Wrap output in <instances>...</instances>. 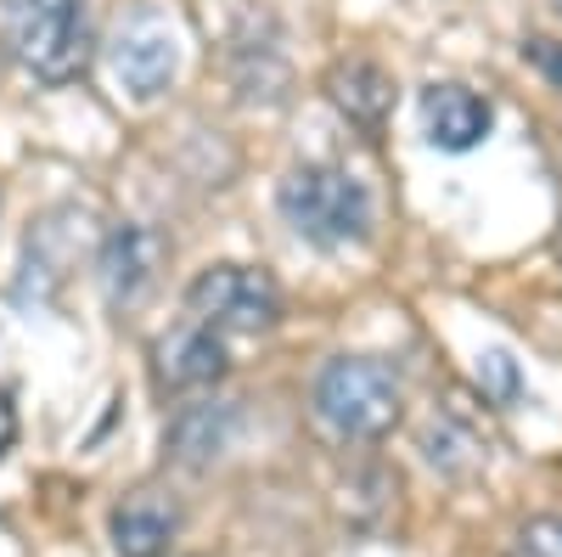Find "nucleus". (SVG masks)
<instances>
[{
	"label": "nucleus",
	"mask_w": 562,
	"mask_h": 557,
	"mask_svg": "<svg viewBox=\"0 0 562 557\" xmlns=\"http://www.w3.org/2000/svg\"><path fill=\"white\" fill-rule=\"evenodd\" d=\"M310 405H315V423L344 439V445H371L394 434L400 411H405V394H400V378L394 366L378 360V355H338L321 366V378L310 389Z\"/></svg>",
	"instance_id": "nucleus-1"
},
{
	"label": "nucleus",
	"mask_w": 562,
	"mask_h": 557,
	"mask_svg": "<svg viewBox=\"0 0 562 557\" xmlns=\"http://www.w3.org/2000/svg\"><path fill=\"white\" fill-rule=\"evenodd\" d=\"M288 225L315 248H349L371 231V192L338 164H293L276 192Z\"/></svg>",
	"instance_id": "nucleus-2"
},
{
	"label": "nucleus",
	"mask_w": 562,
	"mask_h": 557,
	"mask_svg": "<svg viewBox=\"0 0 562 557\" xmlns=\"http://www.w3.org/2000/svg\"><path fill=\"white\" fill-rule=\"evenodd\" d=\"M7 40H12V57L45 85H68L90 68L85 0H12Z\"/></svg>",
	"instance_id": "nucleus-3"
},
{
	"label": "nucleus",
	"mask_w": 562,
	"mask_h": 557,
	"mask_svg": "<svg viewBox=\"0 0 562 557\" xmlns=\"http://www.w3.org/2000/svg\"><path fill=\"white\" fill-rule=\"evenodd\" d=\"M186 310L220 333H270L281 321V288L254 265H209L186 288Z\"/></svg>",
	"instance_id": "nucleus-4"
},
{
	"label": "nucleus",
	"mask_w": 562,
	"mask_h": 557,
	"mask_svg": "<svg viewBox=\"0 0 562 557\" xmlns=\"http://www.w3.org/2000/svg\"><path fill=\"white\" fill-rule=\"evenodd\" d=\"M108 68L130 102H158L180 74V40H175L169 18L130 12L108 40Z\"/></svg>",
	"instance_id": "nucleus-5"
},
{
	"label": "nucleus",
	"mask_w": 562,
	"mask_h": 557,
	"mask_svg": "<svg viewBox=\"0 0 562 557\" xmlns=\"http://www.w3.org/2000/svg\"><path fill=\"white\" fill-rule=\"evenodd\" d=\"M158 265H164V237L153 225H113L97 254V282H102L108 304L113 310L140 304L147 288L158 282Z\"/></svg>",
	"instance_id": "nucleus-6"
},
{
	"label": "nucleus",
	"mask_w": 562,
	"mask_h": 557,
	"mask_svg": "<svg viewBox=\"0 0 562 557\" xmlns=\"http://www.w3.org/2000/svg\"><path fill=\"white\" fill-rule=\"evenodd\" d=\"M225 378V333L209 321H180L158 338V383L169 394H209Z\"/></svg>",
	"instance_id": "nucleus-7"
},
{
	"label": "nucleus",
	"mask_w": 562,
	"mask_h": 557,
	"mask_svg": "<svg viewBox=\"0 0 562 557\" xmlns=\"http://www.w3.org/2000/svg\"><path fill=\"white\" fill-rule=\"evenodd\" d=\"M495 124V108L479 97L473 85H456V79H439L422 90V130L439 153H473L484 147V135Z\"/></svg>",
	"instance_id": "nucleus-8"
},
{
	"label": "nucleus",
	"mask_w": 562,
	"mask_h": 557,
	"mask_svg": "<svg viewBox=\"0 0 562 557\" xmlns=\"http://www.w3.org/2000/svg\"><path fill=\"white\" fill-rule=\"evenodd\" d=\"M326 97L349 124L378 130L394 113V79L371 57H349V63H333V74H326Z\"/></svg>",
	"instance_id": "nucleus-9"
},
{
	"label": "nucleus",
	"mask_w": 562,
	"mask_h": 557,
	"mask_svg": "<svg viewBox=\"0 0 562 557\" xmlns=\"http://www.w3.org/2000/svg\"><path fill=\"white\" fill-rule=\"evenodd\" d=\"M180 535V513L175 501L140 490V495H124L113 506V546L119 557H164Z\"/></svg>",
	"instance_id": "nucleus-10"
},
{
	"label": "nucleus",
	"mask_w": 562,
	"mask_h": 557,
	"mask_svg": "<svg viewBox=\"0 0 562 557\" xmlns=\"http://www.w3.org/2000/svg\"><path fill=\"white\" fill-rule=\"evenodd\" d=\"M169 461L186 474H203L220 461V450L231 445V405L220 400H198V405H180V416L169 423Z\"/></svg>",
	"instance_id": "nucleus-11"
},
{
	"label": "nucleus",
	"mask_w": 562,
	"mask_h": 557,
	"mask_svg": "<svg viewBox=\"0 0 562 557\" xmlns=\"http://www.w3.org/2000/svg\"><path fill=\"white\" fill-rule=\"evenodd\" d=\"M506 557H562V513H540L512 535Z\"/></svg>",
	"instance_id": "nucleus-12"
},
{
	"label": "nucleus",
	"mask_w": 562,
	"mask_h": 557,
	"mask_svg": "<svg viewBox=\"0 0 562 557\" xmlns=\"http://www.w3.org/2000/svg\"><path fill=\"white\" fill-rule=\"evenodd\" d=\"M479 383H484V394H490L495 405L518 400V366H512L506 349H484V355H479Z\"/></svg>",
	"instance_id": "nucleus-13"
},
{
	"label": "nucleus",
	"mask_w": 562,
	"mask_h": 557,
	"mask_svg": "<svg viewBox=\"0 0 562 557\" xmlns=\"http://www.w3.org/2000/svg\"><path fill=\"white\" fill-rule=\"evenodd\" d=\"M524 57H535V63L562 85V45H557V40H529V45H524Z\"/></svg>",
	"instance_id": "nucleus-14"
},
{
	"label": "nucleus",
	"mask_w": 562,
	"mask_h": 557,
	"mask_svg": "<svg viewBox=\"0 0 562 557\" xmlns=\"http://www.w3.org/2000/svg\"><path fill=\"white\" fill-rule=\"evenodd\" d=\"M18 445V405H12V394L0 389V456H7Z\"/></svg>",
	"instance_id": "nucleus-15"
},
{
	"label": "nucleus",
	"mask_w": 562,
	"mask_h": 557,
	"mask_svg": "<svg viewBox=\"0 0 562 557\" xmlns=\"http://www.w3.org/2000/svg\"><path fill=\"white\" fill-rule=\"evenodd\" d=\"M546 7H551V12H557V18H562V0H546Z\"/></svg>",
	"instance_id": "nucleus-16"
},
{
	"label": "nucleus",
	"mask_w": 562,
	"mask_h": 557,
	"mask_svg": "<svg viewBox=\"0 0 562 557\" xmlns=\"http://www.w3.org/2000/svg\"><path fill=\"white\" fill-rule=\"evenodd\" d=\"M557 254H562V237H557Z\"/></svg>",
	"instance_id": "nucleus-17"
}]
</instances>
